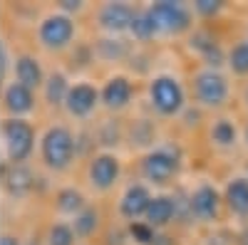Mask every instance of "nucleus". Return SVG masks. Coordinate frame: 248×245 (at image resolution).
Wrapping results in <instances>:
<instances>
[{"label": "nucleus", "mask_w": 248, "mask_h": 245, "mask_svg": "<svg viewBox=\"0 0 248 245\" xmlns=\"http://www.w3.org/2000/svg\"><path fill=\"white\" fill-rule=\"evenodd\" d=\"M75 154H77V141L65 124H52L40 136V159L50 171L55 173L67 171L75 161Z\"/></svg>", "instance_id": "f257e3e1"}, {"label": "nucleus", "mask_w": 248, "mask_h": 245, "mask_svg": "<svg viewBox=\"0 0 248 245\" xmlns=\"http://www.w3.org/2000/svg\"><path fill=\"white\" fill-rule=\"evenodd\" d=\"M0 149L10 166L25 163L35 151V129L28 119H3L0 124Z\"/></svg>", "instance_id": "f03ea898"}, {"label": "nucleus", "mask_w": 248, "mask_h": 245, "mask_svg": "<svg viewBox=\"0 0 248 245\" xmlns=\"http://www.w3.org/2000/svg\"><path fill=\"white\" fill-rule=\"evenodd\" d=\"M75 32H77L75 17L62 10H55L37 23V43L47 52H62L72 45Z\"/></svg>", "instance_id": "7ed1b4c3"}, {"label": "nucleus", "mask_w": 248, "mask_h": 245, "mask_svg": "<svg viewBox=\"0 0 248 245\" xmlns=\"http://www.w3.org/2000/svg\"><path fill=\"white\" fill-rule=\"evenodd\" d=\"M139 171L144 183H154V186H164L179 173V154L169 146H156L141 156Z\"/></svg>", "instance_id": "20e7f679"}, {"label": "nucleus", "mask_w": 248, "mask_h": 245, "mask_svg": "<svg viewBox=\"0 0 248 245\" xmlns=\"http://www.w3.org/2000/svg\"><path fill=\"white\" fill-rule=\"evenodd\" d=\"M149 104L161 116H176L184 109V89L171 74H156L149 82Z\"/></svg>", "instance_id": "39448f33"}, {"label": "nucleus", "mask_w": 248, "mask_h": 245, "mask_svg": "<svg viewBox=\"0 0 248 245\" xmlns=\"http://www.w3.org/2000/svg\"><path fill=\"white\" fill-rule=\"evenodd\" d=\"M194 94L201 107H209V109L223 107L226 99H229V82L218 70L206 67L194 77Z\"/></svg>", "instance_id": "423d86ee"}, {"label": "nucleus", "mask_w": 248, "mask_h": 245, "mask_svg": "<svg viewBox=\"0 0 248 245\" xmlns=\"http://www.w3.org/2000/svg\"><path fill=\"white\" fill-rule=\"evenodd\" d=\"M147 13L156 28V35H179L184 30H189L191 25V15L181 3L161 0V3H152Z\"/></svg>", "instance_id": "0eeeda50"}, {"label": "nucleus", "mask_w": 248, "mask_h": 245, "mask_svg": "<svg viewBox=\"0 0 248 245\" xmlns=\"http://www.w3.org/2000/svg\"><path fill=\"white\" fill-rule=\"evenodd\" d=\"M119 176H122V161L112 151H99L87 163V183L99 193L112 191Z\"/></svg>", "instance_id": "6e6552de"}, {"label": "nucleus", "mask_w": 248, "mask_h": 245, "mask_svg": "<svg viewBox=\"0 0 248 245\" xmlns=\"http://www.w3.org/2000/svg\"><path fill=\"white\" fill-rule=\"evenodd\" d=\"M152 191H149V183L144 181H134L129 183L127 188L122 191L119 201H117V213L129 220V223H139L149 211V203H152Z\"/></svg>", "instance_id": "1a4fd4ad"}, {"label": "nucleus", "mask_w": 248, "mask_h": 245, "mask_svg": "<svg viewBox=\"0 0 248 245\" xmlns=\"http://www.w3.org/2000/svg\"><path fill=\"white\" fill-rule=\"evenodd\" d=\"M102 104L99 87H94L92 82H75L70 87V94L65 99V109L72 119H87L94 114V109Z\"/></svg>", "instance_id": "9d476101"}, {"label": "nucleus", "mask_w": 248, "mask_h": 245, "mask_svg": "<svg viewBox=\"0 0 248 245\" xmlns=\"http://www.w3.org/2000/svg\"><path fill=\"white\" fill-rule=\"evenodd\" d=\"M134 17H137V8H132L127 3H105L97 13V23L102 30L114 37L122 32H129Z\"/></svg>", "instance_id": "9b49d317"}, {"label": "nucleus", "mask_w": 248, "mask_h": 245, "mask_svg": "<svg viewBox=\"0 0 248 245\" xmlns=\"http://www.w3.org/2000/svg\"><path fill=\"white\" fill-rule=\"evenodd\" d=\"M3 109L10 119H25L35 109V92L23 87L20 82H8L3 87Z\"/></svg>", "instance_id": "f8f14e48"}, {"label": "nucleus", "mask_w": 248, "mask_h": 245, "mask_svg": "<svg viewBox=\"0 0 248 245\" xmlns=\"http://www.w3.org/2000/svg\"><path fill=\"white\" fill-rule=\"evenodd\" d=\"M99 97H102V107H105V109L119 112L124 107H129V101L134 97V85H132L127 77L114 74V77H109L105 85H102Z\"/></svg>", "instance_id": "ddd939ff"}, {"label": "nucleus", "mask_w": 248, "mask_h": 245, "mask_svg": "<svg viewBox=\"0 0 248 245\" xmlns=\"http://www.w3.org/2000/svg\"><path fill=\"white\" fill-rule=\"evenodd\" d=\"M35 176L32 171L25 166V163H20V166H5L3 163V171H0V186H3V191L10 196V198H25L32 186H35Z\"/></svg>", "instance_id": "4468645a"}, {"label": "nucleus", "mask_w": 248, "mask_h": 245, "mask_svg": "<svg viewBox=\"0 0 248 245\" xmlns=\"http://www.w3.org/2000/svg\"><path fill=\"white\" fill-rule=\"evenodd\" d=\"M189 208L199 220H214L221 211V196L211 183H201V186H196L191 191Z\"/></svg>", "instance_id": "2eb2a0df"}, {"label": "nucleus", "mask_w": 248, "mask_h": 245, "mask_svg": "<svg viewBox=\"0 0 248 245\" xmlns=\"http://www.w3.org/2000/svg\"><path fill=\"white\" fill-rule=\"evenodd\" d=\"M13 74H15V82H20L23 87L28 89H43L45 85V72H43V65L40 59L32 57V55H20L13 59Z\"/></svg>", "instance_id": "dca6fc26"}, {"label": "nucleus", "mask_w": 248, "mask_h": 245, "mask_svg": "<svg viewBox=\"0 0 248 245\" xmlns=\"http://www.w3.org/2000/svg\"><path fill=\"white\" fill-rule=\"evenodd\" d=\"M174 216H176V201L171 196H154L152 203H149L147 216H144V223L156 231V228L169 226L174 220Z\"/></svg>", "instance_id": "f3484780"}, {"label": "nucleus", "mask_w": 248, "mask_h": 245, "mask_svg": "<svg viewBox=\"0 0 248 245\" xmlns=\"http://www.w3.org/2000/svg\"><path fill=\"white\" fill-rule=\"evenodd\" d=\"M85 208H87V201H85V196H82L79 188L65 186V188H60V191L55 193V211H57L60 216L75 218V216H79Z\"/></svg>", "instance_id": "a211bd4d"}, {"label": "nucleus", "mask_w": 248, "mask_h": 245, "mask_svg": "<svg viewBox=\"0 0 248 245\" xmlns=\"http://www.w3.org/2000/svg\"><path fill=\"white\" fill-rule=\"evenodd\" d=\"M70 82L62 72H50L45 77V85H43V97L50 107H65V99L70 94Z\"/></svg>", "instance_id": "6ab92c4d"}, {"label": "nucleus", "mask_w": 248, "mask_h": 245, "mask_svg": "<svg viewBox=\"0 0 248 245\" xmlns=\"http://www.w3.org/2000/svg\"><path fill=\"white\" fill-rule=\"evenodd\" d=\"M226 206L233 216L246 218L248 216V178H233L229 186H226Z\"/></svg>", "instance_id": "aec40b11"}, {"label": "nucleus", "mask_w": 248, "mask_h": 245, "mask_svg": "<svg viewBox=\"0 0 248 245\" xmlns=\"http://www.w3.org/2000/svg\"><path fill=\"white\" fill-rule=\"evenodd\" d=\"M72 228L77 233V238H90L99 231V223H102V213L94 208V206H87L85 211H82L79 216H75L72 220Z\"/></svg>", "instance_id": "412c9836"}, {"label": "nucleus", "mask_w": 248, "mask_h": 245, "mask_svg": "<svg viewBox=\"0 0 248 245\" xmlns=\"http://www.w3.org/2000/svg\"><path fill=\"white\" fill-rule=\"evenodd\" d=\"M209 136H211V141H214L216 146L229 149V146L236 144V136H238V134H236V127H233L231 119H216L214 124H211Z\"/></svg>", "instance_id": "4be33fe9"}, {"label": "nucleus", "mask_w": 248, "mask_h": 245, "mask_svg": "<svg viewBox=\"0 0 248 245\" xmlns=\"http://www.w3.org/2000/svg\"><path fill=\"white\" fill-rule=\"evenodd\" d=\"M75 240H77V233L72 228V223L67 220H55L45 235V245H75Z\"/></svg>", "instance_id": "5701e85b"}, {"label": "nucleus", "mask_w": 248, "mask_h": 245, "mask_svg": "<svg viewBox=\"0 0 248 245\" xmlns=\"http://www.w3.org/2000/svg\"><path fill=\"white\" fill-rule=\"evenodd\" d=\"M191 47H196V50L203 55V59H206V62H209L214 70L221 65V59H223L221 47H218L216 40H211L209 35H196V37L191 40Z\"/></svg>", "instance_id": "b1692460"}, {"label": "nucleus", "mask_w": 248, "mask_h": 245, "mask_svg": "<svg viewBox=\"0 0 248 245\" xmlns=\"http://www.w3.org/2000/svg\"><path fill=\"white\" fill-rule=\"evenodd\" d=\"M137 40H149V37H154L156 35V28H154V23H152V17H149V13H147V8L144 10H137V17H134V23H132V30H129Z\"/></svg>", "instance_id": "393cba45"}, {"label": "nucleus", "mask_w": 248, "mask_h": 245, "mask_svg": "<svg viewBox=\"0 0 248 245\" xmlns=\"http://www.w3.org/2000/svg\"><path fill=\"white\" fill-rule=\"evenodd\" d=\"M229 65L236 74H248V43H238L229 52Z\"/></svg>", "instance_id": "a878e982"}, {"label": "nucleus", "mask_w": 248, "mask_h": 245, "mask_svg": "<svg viewBox=\"0 0 248 245\" xmlns=\"http://www.w3.org/2000/svg\"><path fill=\"white\" fill-rule=\"evenodd\" d=\"M129 233H132V238H134L139 245H149V243L154 240V228H152V226H147L144 220L132 223V226H129Z\"/></svg>", "instance_id": "bb28decb"}, {"label": "nucleus", "mask_w": 248, "mask_h": 245, "mask_svg": "<svg viewBox=\"0 0 248 245\" xmlns=\"http://www.w3.org/2000/svg\"><path fill=\"white\" fill-rule=\"evenodd\" d=\"M8 67H10V52H8V45L5 40L0 43V82L5 87V79H8Z\"/></svg>", "instance_id": "cd10ccee"}, {"label": "nucleus", "mask_w": 248, "mask_h": 245, "mask_svg": "<svg viewBox=\"0 0 248 245\" xmlns=\"http://www.w3.org/2000/svg\"><path fill=\"white\" fill-rule=\"evenodd\" d=\"M201 15H216L218 10H221V5L218 3H214V0H199V3L194 5Z\"/></svg>", "instance_id": "c85d7f7f"}, {"label": "nucleus", "mask_w": 248, "mask_h": 245, "mask_svg": "<svg viewBox=\"0 0 248 245\" xmlns=\"http://www.w3.org/2000/svg\"><path fill=\"white\" fill-rule=\"evenodd\" d=\"M0 245H23V243H20V238L13 235V233H3L0 235Z\"/></svg>", "instance_id": "c756f323"}, {"label": "nucleus", "mask_w": 248, "mask_h": 245, "mask_svg": "<svg viewBox=\"0 0 248 245\" xmlns=\"http://www.w3.org/2000/svg\"><path fill=\"white\" fill-rule=\"evenodd\" d=\"M238 245H248V228L238 235Z\"/></svg>", "instance_id": "7c9ffc66"}, {"label": "nucleus", "mask_w": 248, "mask_h": 245, "mask_svg": "<svg viewBox=\"0 0 248 245\" xmlns=\"http://www.w3.org/2000/svg\"><path fill=\"white\" fill-rule=\"evenodd\" d=\"M246 104H248V87H246Z\"/></svg>", "instance_id": "2f4dec72"}, {"label": "nucleus", "mask_w": 248, "mask_h": 245, "mask_svg": "<svg viewBox=\"0 0 248 245\" xmlns=\"http://www.w3.org/2000/svg\"><path fill=\"white\" fill-rule=\"evenodd\" d=\"M246 144H248V127H246Z\"/></svg>", "instance_id": "473e14b6"}, {"label": "nucleus", "mask_w": 248, "mask_h": 245, "mask_svg": "<svg viewBox=\"0 0 248 245\" xmlns=\"http://www.w3.org/2000/svg\"><path fill=\"white\" fill-rule=\"evenodd\" d=\"M246 178H248V176H246Z\"/></svg>", "instance_id": "72a5a7b5"}]
</instances>
